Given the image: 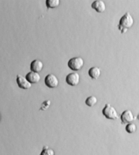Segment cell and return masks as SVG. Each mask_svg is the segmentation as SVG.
Returning a JSON list of instances; mask_svg holds the SVG:
<instances>
[{"mask_svg": "<svg viewBox=\"0 0 139 155\" xmlns=\"http://www.w3.org/2000/svg\"><path fill=\"white\" fill-rule=\"evenodd\" d=\"M91 7L92 9H94L98 13H99L104 12L106 9V5L105 2L101 0L94 1L91 5Z\"/></svg>", "mask_w": 139, "mask_h": 155, "instance_id": "8", "label": "cell"}, {"mask_svg": "<svg viewBox=\"0 0 139 155\" xmlns=\"http://www.w3.org/2000/svg\"><path fill=\"white\" fill-rule=\"evenodd\" d=\"M84 61L81 57H75L70 59L68 65L70 69L74 71H78L81 70L83 67Z\"/></svg>", "mask_w": 139, "mask_h": 155, "instance_id": "3", "label": "cell"}, {"mask_svg": "<svg viewBox=\"0 0 139 155\" xmlns=\"http://www.w3.org/2000/svg\"><path fill=\"white\" fill-rule=\"evenodd\" d=\"M102 113L108 120H116L119 117L117 110L110 104H107L105 105L102 110Z\"/></svg>", "mask_w": 139, "mask_h": 155, "instance_id": "2", "label": "cell"}, {"mask_svg": "<svg viewBox=\"0 0 139 155\" xmlns=\"http://www.w3.org/2000/svg\"><path fill=\"white\" fill-rule=\"evenodd\" d=\"M135 117L133 112L130 110H126L122 113L120 119L122 123L128 124L132 123L135 120Z\"/></svg>", "mask_w": 139, "mask_h": 155, "instance_id": "7", "label": "cell"}, {"mask_svg": "<svg viewBox=\"0 0 139 155\" xmlns=\"http://www.w3.org/2000/svg\"><path fill=\"white\" fill-rule=\"evenodd\" d=\"M44 68V64L41 61L36 59L31 63L30 69L31 71L39 73L42 71Z\"/></svg>", "mask_w": 139, "mask_h": 155, "instance_id": "10", "label": "cell"}, {"mask_svg": "<svg viewBox=\"0 0 139 155\" xmlns=\"http://www.w3.org/2000/svg\"><path fill=\"white\" fill-rule=\"evenodd\" d=\"M134 23V18L129 12H127L120 20L118 25V29L120 31L122 34H124L133 27Z\"/></svg>", "mask_w": 139, "mask_h": 155, "instance_id": "1", "label": "cell"}, {"mask_svg": "<svg viewBox=\"0 0 139 155\" xmlns=\"http://www.w3.org/2000/svg\"><path fill=\"white\" fill-rule=\"evenodd\" d=\"M101 74V70L97 67L91 68L88 71L89 75L93 79H98L100 77Z\"/></svg>", "mask_w": 139, "mask_h": 155, "instance_id": "11", "label": "cell"}, {"mask_svg": "<svg viewBox=\"0 0 139 155\" xmlns=\"http://www.w3.org/2000/svg\"><path fill=\"white\" fill-rule=\"evenodd\" d=\"M44 82L48 87L53 89L57 87L59 84V81L56 75L53 74H49L46 76Z\"/></svg>", "mask_w": 139, "mask_h": 155, "instance_id": "4", "label": "cell"}, {"mask_svg": "<svg viewBox=\"0 0 139 155\" xmlns=\"http://www.w3.org/2000/svg\"><path fill=\"white\" fill-rule=\"evenodd\" d=\"M1 114H0V121H1Z\"/></svg>", "mask_w": 139, "mask_h": 155, "instance_id": "18", "label": "cell"}, {"mask_svg": "<svg viewBox=\"0 0 139 155\" xmlns=\"http://www.w3.org/2000/svg\"><path fill=\"white\" fill-rule=\"evenodd\" d=\"M26 78L32 84L39 83L41 80L40 75L39 73L31 71L26 75Z\"/></svg>", "mask_w": 139, "mask_h": 155, "instance_id": "9", "label": "cell"}, {"mask_svg": "<svg viewBox=\"0 0 139 155\" xmlns=\"http://www.w3.org/2000/svg\"><path fill=\"white\" fill-rule=\"evenodd\" d=\"M137 127L136 125L132 122L127 124L125 127L126 131L129 134L135 133L137 131Z\"/></svg>", "mask_w": 139, "mask_h": 155, "instance_id": "14", "label": "cell"}, {"mask_svg": "<svg viewBox=\"0 0 139 155\" xmlns=\"http://www.w3.org/2000/svg\"><path fill=\"white\" fill-rule=\"evenodd\" d=\"M137 119H138V120L139 121V113L138 114V115H137Z\"/></svg>", "mask_w": 139, "mask_h": 155, "instance_id": "17", "label": "cell"}, {"mask_svg": "<svg viewBox=\"0 0 139 155\" xmlns=\"http://www.w3.org/2000/svg\"><path fill=\"white\" fill-rule=\"evenodd\" d=\"M55 151L47 146H44L40 155H55Z\"/></svg>", "mask_w": 139, "mask_h": 155, "instance_id": "15", "label": "cell"}, {"mask_svg": "<svg viewBox=\"0 0 139 155\" xmlns=\"http://www.w3.org/2000/svg\"><path fill=\"white\" fill-rule=\"evenodd\" d=\"M60 4L59 0H47L46 1V5L47 8L54 9L57 8Z\"/></svg>", "mask_w": 139, "mask_h": 155, "instance_id": "12", "label": "cell"}, {"mask_svg": "<svg viewBox=\"0 0 139 155\" xmlns=\"http://www.w3.org/2000/svg\"><path fill=\"white\" fill-rule=\"evenodd\" d=\"M80 76L77 72H73L68 74L66 77V82L68 85L76 86L80 82Z\"/></svg>", "mask_w": 139, "mask_h": 155, "instance_id": "5", "label": "cell"}, {"mask_svg": "<svg viewBox=\"0 0 139 155\" xmlns=\"http://www.w3.org/2000/svg\"><path fill=\"white\" fill-rule=\"evenodd\" d=\"M51 105V101L49 100H46L42 104L40 109L42 110H46L48 109Z\"/></svg>", "mask_w": 139, "mask_h": 155, "instance_id": "16", "label": "cell"}, {"mask_svg": "<svg viewBox=\"0 0 139 155\" xmlns=\"http://www.w3.org/2000/svg\"><path fill=\"white\" fill-rule=\"evenodd\" d=\"M98 100L95 96H90L88 97L86 99L85 101V104L86 105L90 107H94L96 104L97 103Z\"/></svg>", "mask_w": 139, "mask_h": 155, "instance_id": "13", "label": "cell"}, {"mask_svg": "<svg viewBox=\"0 0 139 155\" xmlns=\"http://www.w3.org/2000/svg\"><path fill=\"white\" fill-rule=\"evenodd\" d=\"M16 82L18 86L22 89L27 90L30 89L32 87V84L27 80L26 77L21 75H17Z\"/></svg>", "mask_w": 139, "mask_h": 155, "instance_id": "6", "label": "cell"}]
</instances>
